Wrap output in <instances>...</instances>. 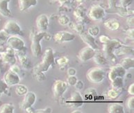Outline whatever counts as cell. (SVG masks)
Returning a JSON list of instances; mask_svg holds the SVG:
<instances>
[{"label":"cell","instance_id":"obj_17","mask_svg":"<svg viewBox=\"0 0 134 113\" xmlns=\"http://www.w3.org/2000/svg\"><path fill=\"white\" fill-rule=\"evenodd\" d=\"M10 0H0V15L4 18L10 17L11 11L8 8Z\"/></svg>","mask_w":134,"mask_h":113},{"label":"cell","instance_id":"obj_50","mask_svg":"<svg viewBox=\"0 0 134 113\" xmlns=\"http://www.w3.org/2000/svg\"><path fill=\"white\" fill-rule=\"evenodd\" d=\"M54 1H55V0H54Z\"/></svg>","mask_w":134,"mask_h":113},{"label":"cell","instance_id":"obj_18","mask_svg":"<svg viewBox=\"0 0 134 113\" xmlns=\"http://www.w3.org/2000/svg\"><path fill=\"white\" fill-rule=\"evenodd\" d=\"M38 4V0H19V8L21 11H25Z\"/></svg>","mask_w":134,"mask_h":113},{"label":"cell","instance_id":"obj_37","mask_svg":"<svg viewBox=\"0 0 134 113\" xmlns=\"http://www.w3.org/2000/svg\"><path fill=\"white\" fill-rule=\"evenodd\" d=\"M74 30L76 31V32H78L80 34L81 33H83V26L82 24H76L75 26H74Z\"/></svg>","mask_w":134,"mask_h":113},{"label":"cell","instance_id":"obj_23","mask_svg":"<svg viewBox=\"0 0 134 113\" xmlns=\"http://www.w3.org/2000/svg\"><path fill=\"white\" fill-rule=\"evenodd\" d=\"M93 60L98 65H105L106 64V58L104 54H102V53H99V52H95L94 56H93Z\"/></svg>","mask_w":134,"mask_h":113},{"label":"cell","instance_id":"obj_46","mask_svg":"<svg viewBox=\"0 0 134 113\" xmlns=\"http://www.w3.org/2000/svg\"><path fill=\"white\" fill-rule=\"evenodd\" d=\"M51 110H52L50 108H46V109L44 110H36V112H51Z\"/></svg>","mask_w":134,"mask_h":113},{"label":"cell","instance_id":"obj_9","mask_svg":"<svg viewBox=\"0 0 134 113\" xmlns=\"http://www.w3.org/2000/svg\"><path fill=\"white\" fill-rule=\"evenodd\" d=\"M75 39V35L68 31H58L54 35V40L59 43L68 42Z\"/></svg>","mask_w":134,"mask_h":113},{"label":"cell","instance_id":"obj_30","mask_svg":"<svg viewBox=\"0 0 134 113\" xmlns=\"http://www.w3.org/2000/svg\"><path fill=\"white\" fill-rule=\"evenodd\" d=\"M126 105L129 109L131 110H133L134 109V97L133 95H131L128 99L126 100Z\"/></svg>","mask_w":134,"mask_h":113},{"label":"cell","instance_id":"obj_19","mask_svg":"<svg viewBox=\"0 0 134 113\" xmlns=\"http://www.w3.org/2000/svg\"><path fill=\"white\" fill-rule=\"evenodd\" d=\"M107 29L110 31H116L120 28V23L116 19H108L106 20L104 24Z\"/></svg>","mask_w":134,"mask_h":113},{"label":"cell","instance_id":"obj_15","mask_svg":"<svg viewBox=\"0 0 134 113\" xmlns=\"http://www.w3.org/2000/svg\"><path fill=\"white\" fill-rule=\"evenodd\" d=\"M70 103L72 107L80 108L83 104V99L79 92L74 91L71 94V98H70Z\"/></svg>","mask_w":134,"mask_h":113},{"label":"cell","instance_id":"obj_8","mask_svg":"<svg viewBox=\"0 0 134 113\" xmlns=\"http://www.w3.org/2000/svg\"><path fill=\"white\" fill-rule=\"evenodd\" d=\"M36 101V94L33 92H27L25 94L24 100L21 103V108L24 110H26L28 108L32 107L35 102Z\"/></svg>","mask_w":134,"mask_h":113},{"label":"cell","instance_id":"obj_48","mask_svg":"<svg viewBox=\"0 0 134 113\" xmlns=\"http://www.w3.org/2000/svg\"><path fill=\"white\" fill-rule=\"evenodd\" d=\"M76 112H79V113H81V112H79V110H75V111L73 112V113H76Z\"/></svg>","mask_w":134,"mask_h":113},{"label":"cell","instance_id":"obj_39","mask_svg":"<svg viewBox=\"0 0 134 113\" xmlns=\"http://www.w3.org/2000/svg\"><path fill=\"white\" fill-rule=\"evenodd\" d=\"M133 28H130L126 31V36L131 40H133Z\"/></svg>","mask_w":134,"mask_h":113},{"label":"cell","instance_id":"obj_21","mask_svg":"<svg viewBox=\"0 0 134 113\" xmlns=\"http://www.w3.org/2000/svg\"><path fill=\"white\" fill-rule=\"evenodd\" d=\"M108 111L109 113H124V109L123 105L120 103H111L108 108Z\"/></svg>","mask_w":134,"mask_h":113},{"label":"cell","instance_id":"obj_32","mask_svg":"<svg viewBox=\"0 0 134 113\" xmlns=\"http://www.w3.org/2000/svg\"><path fill=\"white\" fill-rule=\"evenodd\" d=\"M118 96H119V92H118V89L113 88L108 92V97L110 99H116Z\"/></svg>","mask_w":134,"mask_h":113},{"label":"cell","instance_id":"obj_41","mask_svg":"<svg viewBox=\"0 0 134 113\" xmlns=\"http://www.w3.org/2000/svg\"><path fill=\"white\" fill-rule=\"evenodd\" d=\"M133 17L131 16V17L128 18V19L126 20V22H127V24H128L130 28H133Z\"/></svg>","mask_w":134,"mask_h":113},{"label":"cell","instance_id":"obj_11","mask_svg":"<svg viewBox=\"0 0 134 113\" xmlns=\"http://www.w3.org/2000/svg\"><path fill=\"white\" fill-rule=\"evenodd\" d=\"M67 89H68V83L66 82L60 80L56 81L54 84V87H53L54 96L56 97H62L67 90Z\"/></svg>","mask_w":134,"mask_h":113},{"label":"cell","instance_id":"obj_14","mask_svg":"<svg viewBox=\"0 0 134 113\" xmlns=\"http://www.w3.org/2000/svg\"><path fill=\"white\" fill-rule=\"evenodd\" d=\"M36 26L39 31H46L48 29L49 24V18L47 15L45 14H41L36 19Z\"/></svg>","mask_w":134,"mask_h":113},{"label":"cell","instance_id":"obj_2","mask_svg":"<svg viewBox=\"0 0 134 113\" xmlns=\"http://www.w3.org/2000/svg\"><path fill=\"white\" fill-rule=\"evenodd\" d=\"M45 36L46 33L44 31H39L33 35L31 38V49L34 57H38L42 53V46L40 42L45 37Z\"/></svg>","mask_w":134,"mask_h":113},{"label":"cell","instance_id":"obj_34","mask_svg":"<svg viewBox=\"0 0 134 113\" xmlns=\"http://www.w3.org/2000/svg\"><path fill=\"white\" fill-rule=\"evenodd\" d=\"M85 14V11L83 10L81 7H79L78 8H76V10L74 11V15L76 16V18H83Z\"/></svg>","mask_w":134,"mask_h":113},{"label":"cell","instance_id":"obj_28","mask_svg":"<svg viewBox=\"0 0 134 113\" xmlns=\"http://www.w3.org/2000/svg\"><path fill=\"white\" fill-rule=\"evenodd\" d=\"M88 33L94 38V37L98 36V34L99 33V29L96 26H90L88 30Z\"/></svg>","mask_w":134,"mask_h":113},{"label":"cell","instance_id":"obj_40","mask_svg":"<svg viewBox=\"0 0 134 113\" xmlns=\"http://www.w3.org/2000/svg\"><path fill=\"white\" fill-rule=\"evenodd\" d=\"M110 39L108 38V36H104V35H102L99 37V40H100V42L103 44H105L107 42H108Z\"/></svg>","mask_w":134,"mask_h":113},{"label":"cell","instance_id":"obj_7","mask_svg":"<svg viewBox=\"0 0 134 113\" xmlns=\"http://www.w3.org/2000/svg\"><path fill=\"white\" fill-rule=\"evenodd\" d=\"M4 81L8 86H14L20 83V78L18 74L10 70L6 71L4 74Z\"/></svg>","mask_w":134,"mask_h":113},{"label":"cell","instance_id":"obj_38","mask_svg":"<svg viewBox=\"0 0 134 113\" xmlns=\"http://www.w3.org/2000/svg\"><path fill=\"white\" fill-rule=\"evenodd\" d=\"M8 85H6V83L2 81H0V93H3L6 90V87Z\"/></svg>","mask_w":134,"mask_h":113},{"label":"cell","instance_id":"obj_35","mask_svg":"<svg viewBox=\"0 0 134 113\" xmlns=\"http://www.w3.org/2000/svg\"><path fill=\"white\" fill-rule=\"evenodd\" d=\"M133 0H120V4L123 8H126L132 4Z\"/></svg>","mask_w":134,"mask_h":113},{"label":"cell","instance_id":"obj_43","mask_svg":"<svg viewBox=\"0 0 134 113\" xmlns=\"http://www.w3.org/2000/svg\"><path fill=\"white\" fill-rule=\"evenodd\" d=\"M76 70L74 69V68H70V69L68 70V74L69 76H74L76 74Z\"/></svg>","mask_w":134,"mask_h":113},{"label":"cell","instance_id":"obj_47","mask_svg":"<svg viewBox=\"0 0 134 113\" xmlns=\"http://www.w3.org/2000/svg\"><path fill=\"white\" fill-rule=\"evenodd\" d=\"M69 1H70V0H58V2H59V3H60V4H65V3L68 2Z\"/></svg>","mask_w":134,"mask_h":113},{"label":"cell","instance_id":"obj_25","mask_svg":"<svg viewBox=\"0 0 134 113\" xmlns=\"http://www.w3.org/2000/svg\"><path fill=\"white\" fill-rule=\"evenodd\" d=\"M2 57L4 58V60L7 63H9L10 65H13L15 63V58L14 54H10V52H6L2 54Z\"/></svg>","mask_w":134,"mask_h":113},{"label":"cell","instance_id":"obj_10","mask_svg":"<svg viewBox=\"0 0 134 113\" xmlns=\"http://www.w3.org/2000/svg\"><path fill=\"white\" fill-rule=\"evenodd\" d=\"M120 45H121V44L118 40H110L108 42L104 44V55H106L107 57L111 58L113 56V51L115 49Z\"/></svg>","mask_w":134,"mask_h":113},{"label":"cell","instance_id":"obj_5","mask_svg":"<svg viewBox=\"0 0 134 113\" xmlns=\"http://www.w3.org/2000/svg\"><path fill=\"white\" fill-rule=\"evenodd\" d=\"M6 43L11 49L15 52H21L25 47V42L18 36H10L8 37Z\"/></svg>","mask_w":134,"mask_h":113},{"label":"cell","instance_id":"obj_22","mask_svg":"<svg viewBox=\"0 0 134 113\" xmlns=\"http://www.w3.org/2000/svg\"><path fill=\"white\" fill-rule=\"evenodd\" d=\"M120 65L124 68V70H129L130 69H133L134 67V60L133 58L127 57L124 58L121 60Z\"/></svg>","mask_w":134,"mask_h":113},{"label":"cell","instance_id":"obj_45","mask_svg":"<svg viewBox=\"0 0 134 113\" xmlns=\"http://www.w3.org/2000/svg\"><path fill=\"white\" fill-rule=\"evenodd\" d=\"M108 4L110 8H113L116 4V0H108Z\"/></svg>","mask_w":134,"mask_h":113},{"label":"cell","instance_id":"obj_24","mask_svg":"<svg viewBox=\"0 0 134 113\" xmlns=\"http://www.w3.org/2000/svg\"><path fill=\"white\" fill-rule=\"evenodd\" d=\"M14 106L10 103H4L0 106V113H13Z\"/></svg>","mask_w":134,"mask_h":113},{"label":"cell","instance_id":"obj_20","mask_svg":"<svg viewBox=\"0 0 134 113\" xmlns=\"http://www.w3.org/2000/svg\"><path fill=\"white\" fill-rule=\"evenodd\" d=\"M133 52V48L130 47H126V46H122V44L115 49L113 51V54L116 56H121L124 54H129Z\"/></svg>","mask_w":134,"mask_h":113},{"label":"cell","instance_id":"obj_4","mask_svg":"<svg viewBox=\"0 0 134 113\" xmlns=\"http://www.w3.org/2000/svg\"><path fill=\"white\" fill-rule=\"evenodd\" d=\"M3 30L8 36H19L22 34V30L20 25L13 20H8L4 24Z\"/></svg>","mask_w":134,"mask_h":113},{"label":"cell","instance_id":"obj_42","mask_svg":"<svg viewBox=\"0 0 134 113\" xmlns=\"http://www.w3.org/2000/svg\"><path fill=\"white\" fill-rule=\"evenodd\" d=\"M128 93L130 95H134V83H131L128 89Z\"/></svg>","mask_w":134,"mask_h":113},{"label":"cell","instance_id":"obj_6","mask_svg":"<svg viewBox=\"0 0 134 113\" xmlns=\"http://www.w3.org/2000/svg\"><path fill=\"white\" fill-rule=\"evenodd\" d=\"M89 18L94 21H99L105 17L106 12L103 7L99 5H94L90 8L88 13Z\"/></svg>","mask_w":134,"mask_h":113},{"label":"cell","instance_id":"obj_16","mask_svg":"<svg viewBox=\"0 0 134 113\" xmlns=\"http://www.w3.org/2000/svg\"><path fill=\"white\" fill-rule=\"evenodd\" d=\"M80 37L82 39L83 41L86 44H88V46L92 48L94 50L98 49V46H97V44L95 42L94 37L90 36V34H88V33H83V32L80 33Z\"/></svg>","mask_w":134,"mask_h":113},{"label":"cell","instance_id":"obj_29","mask_svg":"<svg viewBox=\"0 0 134 113\" xmlns=\"http://www.w3.org/2000/svg\"><path fill=\"white\" fill-rule=\"evenodd\" d=\"M8 37H9V36L4 31V30H1L0 31V44H3L5 42H6Z\"/></svg>","mask_w":134,"mask_h":113},{"label":"cell","instance_id":"obj_31","mask_svg":"<svg viewBox=\"0 0 134 113\" xmlns=\"http://www.w3.org/2000/svg\"><path fill=\"white\" fill-rule=\"evenodd\" d=\"M58 22L61 25H67L70 23V18L67 15H62L58 18Z\"/></svg>","mask_w":134,"mask_h":113},{"label":"cell","instance_id":"obj_44","mask_svg":"<svg viewBox=\"0 0 134 113\" xmlns=\"http://www.w3.org/2000/svg\"><path fill=\"white\" fill-rule=\"evenodd\" d=\"M75 87L79 89H81L83 87V83L82 82L80 81H78L76 82V85H74Z\"/></svg>","mask_w":134,"mask_h":113},{"label":"cell","instance_id":"obj_13","mask_svg":"<svg viewBox=\"0 0 134 113\" xmlns=\"http://www.w3.org/2000/svg\"><path fill=\"white\" fill-rule=\"evenodd\" d=\"M126 70H124L120 65L113 66L109 71L108 78H109L110 81H113L118 77L123 78L126 74Z\"/></svg>","mask_w":134,"mask_h":113},{"label":"cell","instance_id":"obj_1","mask_svg":"<svg viewBox=\"0 0 134 113\" xmlns=\"http://www.w3.org/2000/svg\"><path fill=\"white\" fill-rule=\"evenodd\" d=\"M54 63V52L52 48H47L44 53L42 61L34 68V72L37 74L46 72Z\"/></svg>","mask_w":134,"mask_h":113},{"label":"cell","instance_id":"obj_3","mask_svg":"<svg viewBox=\"0 0 134 113\" xmlns=\"http://www.w3.org/2000/svg\"><path fill=\"white\" fill-rule=\"evenodd\" d=\"M86 76L90 82L94 83H100L104 81L106 74L102 68L94 67L88 70Z\"/></svg>","mask_w":134,"mask_h":113},{"label":"cell","instance_id":"obj_49","mask_svg":"<svg viewBox=\"0 0 134 113\" xmlns=\"http://www.w3.org/2000/svg\"><path fill=\"white\" fill-rule=\"evenodd\" d=\"M76 1H77V2H81L82 0H76Z\"/></svg>","mask_w":134,"mask_h":113},{"label":"cell","instance_id":"obj_27","mask_svg":"<svg viewBox=\"0 0 134 113\" xmlns=\"http://www.w3.org/2000/svg\"><path fill=\"white\" fill-rule=\"evenodd\" d=\"M16 89H15V92L18 94L19 96H23L25 95V94L28 92L27 90V87L24 85H17Z\"/></svg>","mask_w":134,"mask_h":113},{"label":"cell","instance_id":"obj_12","mask_svg":"<svg viewBox=\"0 0 134 113\" xmlns=\"http://www.w3.org/2000/svg\"><path fill=\"white\" fill-rule=\"evenodd\" d=\"M95 54V50L89 46H86L81 50L79 54V58L82 62H86L92 59Z\"/></svg>","mask_w":134,"mask_h":113},{"label":"cell","instance_id":"obj_26","mask_svg":"<svg viewBox=\"0 0 134 113\" xmlns=\"http://www.w3.org/2000/svg\"><path fill=\"white\" fill-rule=\"evenodd\" d=\"M112 82V87L115 89H120L123 87V85H124V82H123V78L122 77H118L116 78H115Z\"/></svg>","mask_w":134,"mask_h":113},{"label":"cell","instance_id":"obj_36","mask_svg":"<svg viewBox=\"0 0 134 113\" xmlns=\"http://www.w3.org/2000/svg\"><path fill=\"white\" fill-rule=\"evenodd\" d=\"M57 63L60 66H64L68 63V59L66 57H62L57 60Z\"/></svg>","mask_w":134,"mask_h":113},{"label":"cell","instance_id":"obj_33","mask_svg":"<svg viewBox=\"0 0 134 113\" xmlns=\"http://www.w3.org/2000/svg\"><path fill=\"white\" fill-rule=\"evenodd\" d=\"M77 81H78V79L75 76H69V77L67 79V83H68L70 85H72V86H74L76 85Z\"/></svg>","mask_w":134,"mask_h":113}]
</instances>
